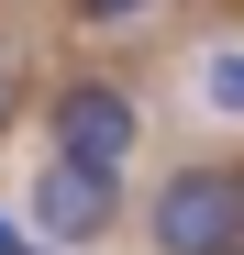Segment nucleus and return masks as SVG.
<instances>
[{
    "label": "nucleus",
    "mask_w": 244,
    "mask_h": 255,
    "mask_svg": "<svg viewBox=\"0 0 244 255\" xmlns=\"http://www.w3.org/2000/svg\"><path fill=\"white\" fill-rule=\"evenodd\" d=\"M0 255H33V244H22V233H11V222H0Z\"/></svg>",
    "instance_id": "obj_6"
},
{
    "label": "nucleus",
    "mask_w": 244,
    "mask_h": 255,
    "mask_svg": "<svg viewBox=\"0 0 244 255\" xmlns=\"http://www.w3.org/2000/svg\"><path fill=\"white\" fill-rule=\"evenodd\" d=\"M33 233H56V244H100V233H111V178H100V166L45 155V178H33Z\"/></svg>",
    "instance_id": "obj_3"
},
{
    "label": "nucleus",
    "mask_w": 244,
    "mask_h": 255,
    "mask_svg": "<svg viewBox=\"0 0 244 255\" xmlns=\"http://www.w3.org/2000/svg\"><path fill=\"white\" fill-rule=\"evenodd\" d=\"M45 155L122 178V155H133V100L100 89V78H89V89H56V111H45Z\"/></svg>",
    "instance_id": "obj_2"
},
{
    "label": "nucleus",
    "mask_w": 244,
    "mask_h": 255,
    "mask_svg": "<svg viewBox=\"0 0 244 255\" xmlns=\"http://www.w3.org/2000/svg\"><path fill=\"white\" fill-rule=\"evenodd\" d=\"M200 89H211L222 111H244V56H211V67H200Z\"/></svg>",
    "instance_id": "obj_4"
},
{
    "label": "nucleus",
    "mask_w": 244,
    "mask_h": 255,
    "mask_svg": "<svg viewBox=\"0 0 244 255\" xmlns=\"http://www.w3.org/2000/svg\"><path fill=\"white\" fill-rule=\"evenodd\" d=\"M0 122H11V67H0Z\"/></svg>",
    "instance_id": "obj_7"
},
{
    "label": "nucleus",
    "mask_w": 244,
    "mask_h": 255,
    "mask_svg": "<svg viewBox=\"0 0 244 255\" xmlns=\"http://www.w3.org/2000/svg\"><path fill=\"white\" fill-rule=\"evenodd\" d=\"M144 11V0H89V22H133Z\"/></svg>",
    "instance_id": "obj_5"
},
{
    "label": "nucleus",
    "mask_w": 244,
    "mask_h": 255,
    "mask_svg": "<svg viewBox=\"0 0 244 255\" xmlns=\"http://www.w3.org/2000/svg\"><path fill=\"white\" fill-rule=\"evenodd\" d=\"M233 255H244V244H233Z\"/></svg>",
    "instance_id": "obj_8"
},
{
    "label": "nucleus",
    "mask_w": 244,
    "mask_h": 255,
    "mask_svg": "<svg viewBox=\"0 0 244 255\" xmlns=\"http://www.w3.org/2000/svg\"><path fill=\"white\" fill-rule=\"evenodd\" d=\"M155 255H233L244 244V178H222V166H189V178L155 189Z\"/></svg>",
    "instance_id": "obj_1"
}]
</instances>
